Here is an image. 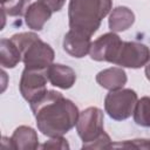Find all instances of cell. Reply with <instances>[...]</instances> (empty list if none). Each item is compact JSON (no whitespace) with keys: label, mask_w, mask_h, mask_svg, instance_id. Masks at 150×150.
<instances>
[{"label":"cell","mask_w":150,"mask_h":150,"mask_svg":"<svg viewBox=\"0 0 150 150\" xmlns=\"http://www.w3.org/2000/svg\"><path fill=\"white\" fill-rule=\"evenodd\" d=\"M38 129L48 137L67 134L77 122L79 109L61 93L48 90L41 98L30 103Z\"/></svg>","instance_id":"1"},{"label":"cell","mask_w":150,"mask_h":150,"mask_svg":"<svg viewBox=\"0 0 150 150\" xmlns=\"http://www.w3.org/2000/svg\"><path fill=\"white\" fill-rule=\"evenodd\" d=\"M111 5V0H70L68 7L70 29L91 36L110 12Z\"/></svg>","instance_id":"2"},{"label":"cell","mask_w":150,"mask_h":150,"mask_svg":"<svg viewBox=\"0 0 150 150\" xmlns=\"http://www.w3.org/2000/svg\"><path fill=\"white\" fill-rule=\"evenodd\" d=\"M11 40L15 43L22 55V62L26 68L47 69L54 60L53 48L43 42L34 33L14 34Z\"/></svg>","instance_id":"3"},{"label":"cell","mask_w":150,"mask_h":150,"mask_svg":"<svg viewBox=\"0 0 150 150\" xmlns=\"http://www.w3.org/2000/svg\"><path fill=\"white\" fill-rule=\"evenodd\" d=\"M136 102L137 94L132 89L110 90L104 98V109L111 118L122 121L131 116Z\"/></svg>","instance_id":"4"},{"label":"cell","mask_w":150,"mask_h":150,"mask_svg":"<svg viewBox=\"0 0 150 150\" xmlns=\"http://www.w3.org/2000/svg\"><path fill=\"white\" fill-rule=\"evenodd\" d=\"M47 69L26 68L22 71L20 80V93L26 101L33 103L41 98L47 90Z\"/></svg>","instance_id":"5"},{"label":"cell","mask_w":150,"mask_h":150,"mask_svg":"<svg viewBox=\"0 0 150 150\" xmlns=\"http://www.w3.org/2000/svg\"><path fill=\"white\" fill-rule=\"evenodd\" d=\"M76 130L83 143H89L98 138L103 132V112L96 107H89L80 112Z\"/></svg>","instance_id":"6"},{"label":"cell","mask_w":150,"mask_h":150,"mask_svg":"<svg viewBox=\"0 0 150 150\" xmlns=\"http://www.w3.org/2000/svg\"><path fill=\"white\" fill-rule=\"evenodd\" d=\"M150 60V49L139 42H122L115 64L127 68H141Z\"/></svg>","instance_id":"7"},{"label":"cell","mask_w":150,"mask_h":150,"mask_svg":"<svg viewBox=\"0 0 150 150\" xmlns=\"http://www.w3.org/2000/svg\"><path fill=\"white\" fill-rule=\"evenodd\" d=\"M122 42L123 41L120 39V36L114 32L103 34L91 42L89 52L90 57L95 61H107L114 63L120 53Z\"/></svg>","instance_id":"8"},{"label":"cell","mask_w":150,"mask_h":150,"mask_svg":"<svg viewBox=\"0 0 150 150\" xmlns=\"http://www.w3.org/2000/svg\"><path fill=\"white\" fill-rule=\"evenodd\" d=\"M91 36L69 29L63 39V49L73 57L81 59L90 52Z\"/></svg>","instance_id":"9"},{"label":"cell","mask_w":150,"mask_h":150,"mask_svg":"<svg viewBox=\"0 0 150 150\" xmlns=\"http://www.w3.org/2000/svg\"><path fill=\"white\" fill-rule=\"evenodd\" d=\"M48 81L61 89H69L76 81V73L73 68L59 63H52L47 68Z\"/></svg>","instance_id":"10"},{"label":"cell","mask_w":150,"mask_h":150,"mask_svg":"<svg viewBox=\"0 0 150 150\" xmlns=\"http://www.w3.org/2000/svg\"><path fill=\"white\" fill-rule=\"evenodd\" d=\"M12 149L15 150H34L39 148V138L36 131L27 125L16 128L11 137Z\"/></svg>","instance_id":"11"},{"label":"cell","mask_w":150,"mask_h":150,"mask_svg":"<svg viewBox=\"0 0 150 150\" xmlns=\"http://www.w3.org/2000/svg\"><path fill=\"white\" fill-rule=\"evenodd\" d=\"M52 13L53 12L46 5H43L40 1H36L29 5V7L26 11L25 14L26 25L33 30H41L45 23L50 19Z\"/></svg>","instance_id":"12"},{"label":"cell","mask_w":150,"mask_h":150,"mask_svg":"<svg viewBox=\"0 0 150 150\" xmlns=\"http://www.w3.org/2000/svg\"><path fill=\"white\" fill-rule=\"evenodd\" d=\"M97 83L108 90H117L122 89L127 83V74L122 68L111 67L104 70H101L96 75Z\"/></svg>","instance_id":"13"},{"label":"cell","mask_w":150,"mask_h":150,"mask_svg":"<svg viewBox=\"0 0 150 150\" xmlns=\"http://www.w3.org/2000/svg\"><path fill=\"white\" fill-rule=\"evenodd\" d=\"M135 21V14L134 12L125 7V6H118L114 8L109 15V28L111 32H124Z\"/></svg>","instance_id":"14"},{"label":"cell","mask_w":150,"mask_h":150,"mask_svg":"<svg viewBox=\"0 0 150 150\" xmlns=\"http://www.w3.org/2000/svg\"><path fill=\"white\" fill-rule=\"evenodd\" d=\"M22 60L21 52L11 39L0 41V63L4 68H14Z\"/></svg>","instance_id":"15"},{"label":"cell","mask_w":150,"mask_h":150,"mask_svg":"<svg viewBox=\"0 0 150 150\" xmlns=\"http://www.w3.org/2000/svg\"><path fill=\"white\" fill-rule=\"evenodd\" d=\"M134 121L141 127H150V97L144 96L137 100L134 109Z\"/></svg>","instance_id":"16"},{"label":"cell","mask_w":150,"mask_h":150,"mask_svg":"<svg viewBox=\"0 0 150 150\" xmlns=\"http://www.w3.org/2000/svg\"><path fill=\"white\" fill-rule=\"evenodd\" d=\"M30 0H0L1 11L9 16H20L26 14Z\"/></svg>","instance_id":"17"},{"label":"cell","mask_w":150,"mask_h":150,"mask_svg":"<svg viewBox=\"0 0 150 150\" xmlns=\"http://www.w3.org/2000/svg\"><path fill=\"white\" fill-rule=\"evenodd\" d=\"M111 144L112 143H111V139L108 136V134L103 132L95 141L89 142V143H83L82 148L83 149H108V148H111Z\"/></svg>","instance_id":"18"},{"label":"cell","mask_w":150,"mask_h":150,"mask_svg":"<svg viewBox=\"0 0 150 150\" xmlns=\"http://www.w3.org/2000/svg\"><path fill=\"white\" fill-rule=\"evenodd\" d=\"M111 148H127V149H150L149 139H131L111 144Z\"/></svg>","instance_id":"19"},{"label":"cell","mask_w":150,"mask_h":150,"mask_svg":"<svg viewBox=\"0 0 150 150\" xmlns=\"http://www.w3.org/2000/svg\"><path fill=\"white\" fill-rule=\"evenodd\" d=\"M41 148L42 149H61V150H66V149H69V144L62 136H57V137H50V139L45 142L41 145Z\"/></svg>","instance_id":"20"},{"label":"cell","mask_w":150,"mask_h":150,"mask_svg":"<svg viewBox=\"0 0 150 150\" xmlns=\"http://www.w3.org/2000/svg\"><path fill=\"white\" fill-rule=\"evenodd\" d=\"M38 1L46 5L52 12H59L66 2V0H38Z\"/></svg>","instance_id":"21"},{"label":"cell","mask_w":150,"mask_h":150,"mask_svg":"<svg viewBox=\"0 0 150 150\" xmlns=\"http://www.w3.org/2000/svg\"><path fill=\"white\" fill-rule=\"evenodd\" d=\"M145 76H146V79L150 81V60H149L148 63L145 64Z\"/></svg>","instance_id":"22"}]
</instances>
